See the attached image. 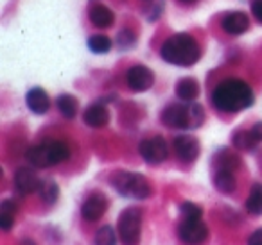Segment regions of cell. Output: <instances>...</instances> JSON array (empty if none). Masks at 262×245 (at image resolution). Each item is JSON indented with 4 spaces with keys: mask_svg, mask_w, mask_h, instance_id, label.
<instances>
[{
    "mask_svg": "<svg viewBox=\"0 0 262 245\" xmlns=\"http://www.w3.org/2000/svg\"><path fill=\"white\" fill-rule=\"evenodd\" d=\"M15 213H16L15 202L4 201L0 204V227L4 231H9L15 226Z\"/></svg>",
    "mask_w": 262,
    "mask_h": 245,
    "instance_id": "cell-19",
    "label": "cell"
},
{
    "mask_svg": "<svg viewBox=\"0 0 262 245\" xmlns=\"http://www.w3.org/2000/svg\"><path fill=\"white\" fill-rule=\"evenodd\" d=\"M106 208H108V201L104 199V195L92 193L90 197L83 202V206H81V215L86 220H90V222H95V220H99L104 215Z\"/></svg>",
    "mask_w": 262,
    "mask_h": 245,
    "instance_id": "cell-11",
    "label": "cell"
},
{
    "mask_svg": "<svg viewBox=\"0 0 262 245\" xmlns=\"http://www.w3.org/2000/svg\"><path fill=\"white\" fill-rule=\"evenodd\" d=\"M215 165H217V170H232L233 172L241 165V159L232 152L221 151L217 154V158H215Z\"/></svg>",
    "mask_w": 262,
    "mask_h": 245,
    "instance_id": "cell-22",
    "label": "cell"
},
{
    "mask_svg": "<svg viewBox=\"0 0 262 245\" xmlns=\"http://www.w3.org/2000/svg\"><path fill=\"white\" fill-rule=\"evenodd\" d=\"M26 102H27V108L33 113H36V115H45L49 111V106H51L47 91L41 90V88H33V90L27 91Z\"/></svg>",
    "mask_w": 262,
    "mask_h": 245,
    "instance_id": "cell-14",
    "label": "cell"
},
{
    "mask_svg": "<svg viewBox=\"0 0 262 245\" xmlns=\"http://www.w3.org/2000/svg\"><path fill=\"white\" fill-rule=\"evenodd\" d=\"M232 140L233 145L237 149H241V151H250V149H253L257 145V140L253 138L251 131H235Z\"/></svg>",
    "mask_w": 262,
    "mask_h": 245,
    "instance_id": "cell-23",
    "label": "cell"
},
{
    "mask_svg": "<svg viewBox=\"0 0 262 245\" xmlns=\"http://www.w3.org/2000/svg\"><path fill=\"white\" fill-rule=\"evenodd\" d=\"M139 151L140 156L144 158V161L151 163V165H158V163L165 161V158L169 154V147L162 136H153L144 140L139 145Z\"/></svg>",
    "mask_w": 262,
    "mask_h": 245,
    "instance_id": "cell-8",
    "label": "cell"
},
{
    "mask_svg": "<svg viewBox=\"0 0 262 245\" xmlns=\"http://www.w3.org/2000/svg\"><path fill=\"white\" fill-rule=\"evenodd\" d=\"M83 120L90 127H104L110 122V113L102 104H92L84 111Z\"/></svg>",
    "mask_w": 262,
    "mask_h": 245,
    "instance_id": "cell-15",
    "label": "cell"
},
{
    "mask_svg": "<svg viewBox=\"0 0 262 245\" xmlns=\"http://www.w3.org/2000/svg\"><path fill=\"white\" fill-rule=\"evenodd\" d=\"M178 234L187 245H201L208 238V229L201 218H183Z\"/></svg>",
    "mask_w": 262,
    "mask_h": 245,
    "instance_id": "cell-7",
    "label": "cell"
},
{
    "mask_svg": "<svg viewBox=\"0 0 262 245\" xmlns=\"http://www.w3.org/2000/svg\"><path fill=\"white\" fill-rule=\"evenodd\" d=\"M248 245H262V227L251 233V236L248 238Z\"/></svg>",
    "mask_w": 262,
    "mask_h": 245,
    "instance_id": "cell-29",
    "label": "cell"
},
{
    "mask_svg": "<svg viewBox=\"0 0 262 245\" xmlns=\"http://www.w3.org/2000/svg\"><path fill=\"white\" fill-rule=\"evenodd\" d=\"M95 245H117L115 231L110 226L101 227L97 231V234H95Z\"/></svg>",
    "mask_w": 262,
    "mask_h": 245,
    "instance_id": "cell-26",
    "label": "cell"
},
{
    "mask_svg": "<svg viewBox=\"0 0 262 245\" xmlns=\"http://www.w3.org/2000/svg\"><path fill=\"white\" fill-rule=\"evenodd\" d=\"M22 245H34V241H31V240H24V241H22Z\"/></svg>",
    "mask_w": 262,
    "mask_h": 245,
    "instance_id": "cell-31",
    "label": "cell"
},
{
    "mask_svg": "<svg viewBox=\"0 0 262 245\" xmlns=\"http://www.w3.org/2000/svg\"><path fill=\"white\" fill-rule=\"evenodd\" d=\"M180 211H182L183 218H201L203 216V209L194 202H183L180 206Z\"/></svg>",
    "mask_w": 262,
    "mask_h": 245,
    "instance_id": "cell-27",
    "label": "cell"
},
{
    "mask_svg": "<svg viewBox=\"0 0 262 245\" xmlns=\"http://www.w3.org/2000/svg\"><path fill=\"white\" fill-rule=\"evenodd\" d=\"M88 47L90 51L97 52V54H106V52L112 48V40L104 34H95L88 40Z\"/></svg>",
    "mask_w": 262,
    "mask_h": 245,
    "instance_id": "cell-25",
    "label": "cell"
},
{
    "mask_svg": "<svg viewBox=\"0 0 262 245\" xmlns=\"http://www.w3.org/2000/svg\"><path fill=\"white\" fill-rule=\"evenodd\" d=\"M214 186L217 188L221 193H232L237 186L232 170H217L214 176Z\"/></svg>",
    "mask_w": 262,
    "mask_h": 245,
    "instance_id": "cell-17",
    "label": "cell"
},
{
    "mask_svg": "<svg viewBox=\"0 0 262 245\" xmlns=\"http://www.w3.org/2000/svg\"><path fill=\"white\" fill-rule=\"evenodd\" d=\"M162 58L176 66H190L200 59V47L190 34L180 33L171 36L162 47Z\"/></svg>",
    "mask_w": 262,
    "mask_h": 245,
    "instance_id": "cell-2",
    "label": "cell"
},
{
    "mask_svg": "<svg viewBox=\"0 0 262 245\" xmlns=\"http://www.w3.org/2000/svg\"><path fill=\"white\" fill-rule=\"evenodd\" d=\"M40 195H41V201L45 204H54L58 201V195H59V188L54 181H43L40 186Z\"/></svg>",
    "mask_w": 262,
    "mask_h": 245,
    "instance_id": "cell-24",
    "label": "cell"
},
{
    "mask_svg": "<svg viewBox=\"0 0 262 245\" xmlns=\"http://www.w3.org/2000/svg\"><path fill=\"white\" fill-rule=\"evenodd\" d=\"M246 211L250 215H262V184H253L246 201Z\"/></svg>",
    "mask_w": 262,
    "mask_h": 245,
    "instance_id": "cell-20",
    "label": "cell"
},
{
    "mask_svg": "<svg viewBox=\"0 0 262 245\" xmlns=\"http://www.w3.org/2000/svg\"><path fill=\"white\" fill-rule=\"evenodd\" d=\"M176 95H178L182 101H187V102H192L194 99L200 95V84H198L196 79L192 77H185L178 83L176 86Z\"/></svg>",
    "mask_w": 262,
    "mask_h": 245,
    "instance_id": "cell-16",
    "label": "cell"
},
{
    "mask_svg": "<svg viewBox=\"0 0 262 245\" xmlns=\"http://www.w3.org/2000/svg\"><path fill=\"white\" fill-rule=\"evenodd\" d=\"M251 13H253L255 18L262 23V0H253V2H251Z\"/></svg>",
    "mask_w": 262,
    "mask_h": 245,
    "instance_id": "cell-28",
    "label": "cell"
},
{
    "mask_svg": "<svg viewBox=\"0 0 262 245\" xmlns=\"http://www.w3.org/2000/svg\"><path fill=\"white\" fill-rule=\"evenodd\" d=\"M90 20H92V23H94L95 27H110L113 23V13L110 11L106 6H101V4H97V6H94L92 8V11H90Z\"/></svg>",
    "mask_w": 262,
    "mask_h": 245,
    "instance_id": "cell-18",
    "label": "cell"
},
{
    "mask_svg": "<svg viewBox=\"0 0 262 245\" xmlns=\"http://www.w3.org/2000/svg\"><path fill=\"white\" fill-rule=\"evenodd\" d=\"M126 81H127V86L133 91H146L153 86L155 76L147 66L137 65V66H133V68H129V72H127V76H126Z\"/></svg>",
    "mask_w": 262,
    "mask_h": 245,
    "instance_id": "cell-9",
    "label": "cell"
},
{
    "mask_svg": "<svg viewBox=\"0 0 262 245\" xmlns=\"http://www.w3.org/2000/svg\"><path fill=\"white\" fill-rule=\"evenodd\" d=\"M117 229H119L122 245H139L140 229H142V211L139 208L124 209L119 216Z\"/></svg>",
    "mask_w": 262,
    "mask_h": 245,
    "instance_id": "cell-6",
    "label": "cell"
},
{
    "mask_svg": "<svg viewBox=\"0 0 262 245\" xmlns=\"http://www.w3.org/2000/svg\"><path fill=\"white\" fill-rule=\"evenodd\" d=\"M70 156V151L67 147V143L58 140L45 141L36 147H31L27 151V159L31 165L38 166V168H45V166L58 165V163L67 161Z\"/></svg>",
    "mask_w": 262,
    "mask_h": 245,
    "instance_id": "cell-4",
    "label": "cell"
},
{
    "mask_svg": "<svg viewBox=\"0 0 262 245\" xmlns=\"http://www.w3.org/2000/svg\"><path fill=\"white\" fill-rule=\"evenodd\" d=\"M58 109L65 118H74L77 113V101L72 95H59L58 97Z\"/></svg>",
    "mask_w": 262,
    "mask_h": 245,
    "instance_id": "cell-21",
    "label": "cell"
},
{
    "mask_svg": "<svg viewBox=\"0 0 262 245\" xmlns=\"http://www.w3.org/2000/svg\"><path fill=\"white\" fill-rule=\"evenodd\" d=\"M182 2H185V4H190V2H194V0H182Z\"/></svg>",
    "mask_w": 262,
    "mask_h": 245,
    "instance_id": "cell-32",
    "label": "cell"
},
{
    "mask_svg": "<svg viewBox=\"0 0 262 245\" xmlns=\"http://www.w3.org/2000/svg\"><path fill=\"white\" fill-rule=\"evenodd\" d=\"M162 120L165 126L178 127V129H194L200 127L205 120L203 108L200 104H172L167 106L165 111L162 113Z\"/></svg>",
    "mask_w": 262,
    "mask_h": 245,
    "instance_id": "cell-3",
    "label": "cell"
},
{
    "mask_svg": "<svg viewBox=\"0 0 262 245\" xmlns=\"http://www.w3.org/2000/svg\"><path fill=\"white\" fill-rule=\"evenodd\" d=\"M250 131H251V134H253L255 140H257V143H260L262 141V122H257Z\"/></svg>",
    "mask_w": 262,
    "mask_h": 245,
    "instance_id": "cell-30",
    "label": "cell"
},
{
    "mask_svg": "<svg viewBox=\"0 0 262 245\" xmlns=\"http://www.w3.org/2000/svg\"><path fill=\"white\" fill-rule=\"evenodd\" d=\"M112 184L124 197L147 199L151 193V186L147 183V179L135 172H117L112 177Z\"/></svg>",
    "mask_w": 262,
    "mask_h": 245,
    "instance_id": "cell-5",
    "label": "cell"
},
{
    "mask_svg": "<svg viewBox=\"0 0 262 245\" xmlns=\"http://www.w3.org/2000/svg\"><path fill=\"white\" fill-rule=\"evenodd\" d=\"M174 151L182 161L192 163V161H196L198 156H200V141L194 136L183 134V136H178L174 140Z\"/></svg>",
    "mask_w": 262,
    "mask_h": 245,
    "instance_id": "cell-10",
    "label": "cell"
},
{
    "mask_svg": "<svg viewBox=\"0 0 262 245\" xmlns=\"http://www.w3.org/2000/svg\"><path fill=\"white\" fill-rule=\"evenodd\" d=\"M15 186L18 188L20 193L29 195V193H34L36 190H40L41 181H40V177L36 176L34 170L20 168L15 176Z\"/></svg>",
    "mask_w": 262,
    "mask_h": 245,
    "instance_id": "cell-12",
    "label": "cell"
},
{
    "mask_svg": "<svg viewBox=\"0 0 262 245\" xmlns=\"http://www.w3.org/2000/svg\"><path fill=\"white\" fill-rule=\"evenodd\" d=\"M212 104L225 113H239L253 104V91L241 79H225L212 91Z\"/></svg>",
    "mask_w": 262,
    "mask_h": 245,
    "instance_id": "cell-1",
    "label": "cell"
},
{
    "mask_svg": "<svg viewBox=\"0 0 262 245\" xmlns=\"http://www.w3.org/2000/svg\"><path fill=\"white\" fill-rule=\"evenodd\" d=\"M221 26H223V31H225V33L237 36V34L246 33L248 27H250V20H248V16L244 15V13L233 11V13H230V15H226L225 18H223Z\"/></svg>",
    "mask_w": 262,
    "mask_h": 245,
    "instance_id": "cell-13",
    "label": "cell"
}]
</instances>
